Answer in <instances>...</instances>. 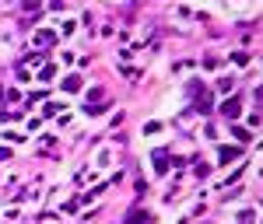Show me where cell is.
I'll list each match as a JSON object with an SVG mask.
<instances>
[{
	"instance_id": "2",
	"label": "cell",
	"mask_w": 263,
	"mask_h": 224,
	"mask_svg": "<svg viewBox=\"0 0 263 224\" xmlns=\"http://www.w3.org/2000/svg\"><path fill=\"white\" fill-rule=\"evenodd\" d=\"M133 224H147V214H137V217H133Z\"/></svg>"
},
{
	"instance_id": "1",
	"label": "cell",
	"mask_w": 263,
	"mask_h": 224,
	"mask_svg": "<svg viewBox=\"0 0 263 224\" xmlns=\"http://www.w3.org/2000/svg\"><path fill=\"white\" fill-rule=\"evenodd\" d=\"M225 116H239V98H232V102H225V109H221Z\"/></svg>"
}]
</instances>
